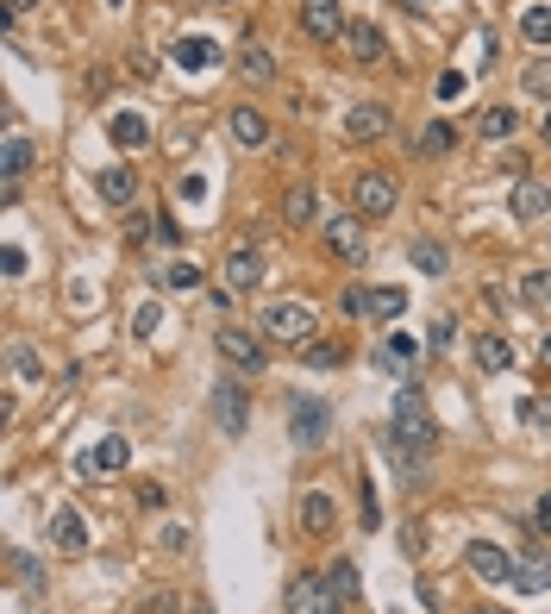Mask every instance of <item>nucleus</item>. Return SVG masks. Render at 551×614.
<instances>
[{
  "mask_svg": "<svg viewBox=\"0 0 551 614\" xmlns=\"http://www.w3.org/2000/svg\"><path fill=\"white\" fill-rule=\"evenodd\" d=\"M389 439H395V452H407V458H433V445H439V420L426 414L420 389H401V395H395Z\"/></svg>",
  "mask_w": 551,
  "mask_h": 614,
  "instance_id": "obj_1",
  "label": "nucleus"
},
{
  "mask_svg": "<svg viewBox=\"0 0 551 614\" xmlns=\"http://www.w3.org/2000/svg\"><path fill=\"white\" fill-rule=\"evenodd\" d=\"M351 207H357V220H389L395 207H401V188H395V176L364 170V176L351 182Z\"/></svg>",
  "mask_w": 551,
  "mask_h": 614,
  "instance_id": "obj_2",
  "label": "nucleus"
},
{
  "mask_svg": "<svg viewBox=\"0 0 551 614\" xmlns=\"http://www.w3.org/2000/svg\"><path fill=\"white\" fill-rule=\"evenodd\" d=\"M263 333H270V339H289V345H314V307H307V301L263 307Z\"/></svg>",
  "mask_w": 551,
  "mask_h": 614,
  "instance_id": "obj_3",
  "label": "nucleus"
},
{
  "mask_svg": "<svg viewBox=\"0 0 551 614\" xmlns=\"http://www.w3.org/2000/svg\"><path fill=\"white\" fill-rule=\"evenodd\" d=\"M345 7L339 0H301V32L314 38V44H345Z\"/></svg>",
  "mask_w": 551,
  "mask_h": 614,
  "instance_id": "obj_4",
  "label": "nucleus"
},
{
  "mask_svg": "<svg viewBox=\"0 0 551 614\" xmlns=\"http://www.w3.org/2000/svg\"><path fill=\"white\" fill-rule=\"evenodd\" d=\"M213 345H220V358H226L232 370H245V376H257L263 364H270V358H263V339L245 333V326H220V333H213Z\"/></svg>",
  "mask_w": 551,
  "mask_h": 614,
  "instance_id": "obj_5",
  "label": "nucleus"
},
{
  "mask_svg": "<svg viewBox=\"0 0 551 614\" xmlns=\"http://www.w3.org/2000/svg\"><path fill=\"white\" fill-rule=\"evenodd\" d=\"M345 57L357 69H376V63H389V38H382L370 19H351V26H345Z\"/></svg>",
  "mask_w": 551,
  "mask_h": 614,
  "instance_id": "obj_6",
  "label": "nucleus"
},
{
  "mask_svg": "<svg viewBox=\"0 0 551 614\" xmlns=\"http://www.w3.org/2000/svg\"><path fill=\"white\" fill-rule=\"evenodd\" d=\"M464 564H470V577H483V583H514V571H520V558L489 546V539H476V546L464 552Z\"/></svg>",
  "mask_w": 551,
  "mask_h": 614,
  "instance_id": "obj_7",
  "label": "nucleus"
},
{
  "mask_svg": "<svg viewBox=\"0 0 551 614\" xmlns=\"http://www.w3.org/2000/svg\"><path fill=\"white\" fill-rule=\"evenodd\" d=\"M326 427H332V408H326L320 395H301L295 414H289V439H295V445H320Z\"/></svg>",
  "mask_w": 551,
  "mask_h": 614,
  "instance_id": "obj_8",
  "label": "nucleus"
},
{
  "mask_svg": "<svg viewBox=\"0 0 551 614\" xmlns=\"http://www.w3.org/2000/svg\"><path fill=\"white\" fill-rule=\"evenodd\" d=\"M345 602L332 596V583L326 577H295L289 583V614H339Z\"/></svg>",
  "mask_w": 551,
  "mask_h": 614,
  "instance_id": "obj_9",
  "label": "nucleus"
},
{
  "mask_svg": "<svg viewBox=\"0 0 551 614\" xmlns=\"http://www.w3.org/2000/svg\"><path fill=\"white\" fill-rule=\"evenodd\" d=\"M301 533L307 539H332V533H339V502H332L326 489H307L301 495Z\"/></svg>",
  "mask_w": 551,
  "mask_h": 614,
  "instance_id": "obj_10",
  "label": "nucleus"
},
{
  "mask_svg": "<svg viewBox=\"0 0 551 614\" xmlns=\"http://www.w3.org/2000/svg\"><path fill=\"white\" fill-rule=\"evenodd\" d=\"M213 420H220V433H245L251 427V395L245 389H238V383H220V389H213Z\"/></svg>",
  "mask_w": 551,
  "mask_h": 614,
  "instance_id": "obj_11",
  "label": "nucleus"
},
{
  "mask_svg": "<svg viewBox=\"0 0 551 614\" xmlns=\"http://www.w3.org/2000/svg\"><path fill=\"white\" fill-rule=\"evenodd\" d=\"M389 126H395V113L382 107V101H357L345 113V138H351V145H370V138H382Z\"/></svg>",
  "mask_w": 551,
  "mask_h": 614,
  "instance_id": "obj_12",
  "label": "nucleus"
},
{
  "mask_svg": "<svg viewBox=\"0 0 551 614\" xmlns=\"http://www.w3.org/2000/svg\"><path fill=\"white\" fill-rule=\"evenodd\" d=\"M326 245H332V257H345V264H364L370 257V239H364V220H326Z\"/></svg>",
  "mask_w": 551,
  "mask_h": 614,
  "instance_id": "obj_13",
  "label": "nucleus"
},
{
  "mask_svg": "<svg viewBox=\"0 0 551 614\" xmlns=\"http://www.w3.org/2000/svg\"><path fill=\"white\" fill-rule=\"evenodd\" d=\"M94 195H101L107 207H132V201H138V170L113 163V170H101V176H94Z\"/></svg>",
  "mask_w": 551,
  "mask_h": 614,
  "instance_id": "obj_14",
  "label": "nucleus"
},
{
  "mask_svg": "<svg viewBox=\"0 0 551 614\" xmlns=\"http://www.w3.org/2000/svg\"><path fill=\"white\" fill-rule=\"evenodd\" d=\"M263 282V257L251 251V245H238V251H226V289L232 295H251Z\"/></svg>",
  "mask_w": 551,
  "mask_h": 614,
  "instance_id": "obj_15",
  "label": "nucleus"
},
{
  "mask_svg": "<svg viewBox=\"0 0 551 614\" xmlns=\"http://www.w3.org/2000/svg\"><path fill=\"white\" fill-rule=\"evenodd\" d=\"M508 207H514V220H520V226H533V220L551 214V188L533 182V176H520V188H514V201H508Z\"/></svg>",
  "mask_w": 551,
  "mask_h": 614,
  "instance_id": "obj_16",
  "label": "nucleus"
},
{
  "mask_svg": "<svg viewBox=\"0 0 551 614\" xmlns=\"http://www.w3.org/2000/svg\"><path fill=\"white\" fill-rule=\"evenodd\" d=\"M51 546L69 552V558L88 552V527H82V514H76V508H57V514H51Z\"/></svg>",
  "mask_w": 551,
  "mask_h": 614,
  "instance_id": "obj_17",
  "label": "nucleus"
},
{
  "mask_svg": "<svg viewBox=\"0 0 551 614\" xmlns=\"http://www.w3.org/2000/svg\"><path fill=\"white\" fill-rule=\"evenodd\" d=\"M414 351H420V345L407 339V333H389V339L376 345V370H382V376H407V370H414Z\"/></svg>",
  "mask_w": 551,
  "mask_h": 614,
  "instance_id": "obj_18",
  "label": "nucleus"
},
{
  "mask_svg": "<svg viewBox=\"0 0 551 614\" xmlns=\"http://www.w3.org/2000/svg\"><path fill=\"white\" fill-rule=\"evenodd\" d=\"M226 132H232V145H270V120H263L257 107H232Z\"/></svg>",
  "mask_w": 551,
  "mask_h": 614,
  "instance_id": "obj_19",
  "label": "nucleus"
},
{
  "mask_svg": "<svg viewBox=\"0 0 551 614\" xmlns=\"http://www.w3.org/2000/svg\"><path fill=\"white\" fill-rule=\"evenodd\" d=\"M107 138H113V145H119V151H138V145H145V138H151V126H145V113H132V107H119V113H113V120H107Z\"/></svg>",
  "mask_w": 551,
  "mask_h": 614,
  "instance_id": "obj_20",
  "label": "nucleus"
},
{
  "mask_svg": "<svg viewBox=\"0 0 551 614\" xmlns=\"http://www.w3.org/2000/svg\"><path fill=\"white\" fill-rule=\"evenodd\" d=\"M26 170H32V138L19 132V126H7V145H0V176L19 182Z\"/></svg>",
  "mask_w": 551,
  "mask_h": 614,
  "instance_id": "obj_21",
  "label": "nucleus"
},
{
  "mask_svg": "<svg viewBox=\"0 0 551 614\" xmlns=\"http://www.w3.org/2000/svg\"><path fill=\"white\" fill-rule=\"evenodd\" d=\"M126 458H132V452H126V439H119V433H107V439H101V445H94V452L82 458V470H101V477H113V470H126Z\"/></svg>",
  "mask_w": 551,
  "mask_h": 614,
  "instance_id": "obj_22",
  "label": "nucleus"
},
{
  "mask_svg": "<svg viewBox=\"0 0 551 614\" xmlns=\"http://www.w3.org/2000/svg\"><path fill=\"white\" fill-rule=\"evenodd\" d=\"M514 583L526 589V596H545V589H551V558H545V552H526L520 571H514Z\"/></svg>",
  "mask_w": 551,
  "mask_h": 614,
  "instance_id": "obj_23",
  "label": "nucleus"
},
{
  "mask_svg": "<svg viewBox=\"0 0 551 614\" xmlns=\"http://www.w3.org/2000/svg\"><path fill=\"white\" fill-rule=\"evenodd\" d=\"M238 76H245V82H276V57L270 51H263V44H245V51H238Z\"/></svg>",
  "mask_w": 551,
  "mask_h": 614,
  "instance_id": "obj_24",
  "label": "nucleus"
},
{
  "mask_svg": "<svg viewBox=\"0 0 551 614\" xmlns=\"http://www.w3.org/2000/svg\"><path fill=\"white\" fill-rule=\"evenodd\" d=\"M157 276H163V289H195V295L207 289V270H201V264H188V257H170V264H163Z\"/></svg>",
  "mask_w": 551,
  "mask_h": 614,
  "instance_id": "obj_25",
  "label": "nucleus"
},
{
  "mask_svg": "<svg viewBox=\"0 0 551 614\" xmlns=\"http://www.w3.org/2000/svg\"><path fill=\"white\" fill-rule=\"evenodd\" d=\"M176 63L188 69V76H195V69H213V63H220V44H213V38H182L176 44Z\"/></svg>",
  "mask_w": 551,
  "mask_h": 614,
  "instance_id": "obj_26",
  "label": "nucleus"
},
{
  "mask_svg": "<svg viewBox=\"0 0 551 614\" xmlns=\"http://www.w3.org/2000/svg\"><path fill=\"white\" fill-rule=\"evenodd\" d=\"M476 132H483V138H514L520 132V113L514 107H483V113H476Z\"/></svg>",
  "mask_w": 551,
  "mask_h": 614,
  "instance_id": "obj_27",
  "label": "nucleus"
},
{
  "mask_svg": "<svg viewBox=\"0 0 551 614\" xmlns=\"http://www.w3.org/2000/svg\"><path fill=\"white\" fill-rule=\"evenodd\" d=\"M326 583H332V596H339V602H357V589H364V577H357V564H351V558H332Z\"/></svg>",
  "mask_w": 551,
  "mask_h": 614,
  "instance_id": "obj_28",
  "label": "nucleus"
},
{
  "mask_svg": "<svg viewBox=\"0 0 551 614\" xmlns=\"http://www.w3.org/2000/svg\"><path fill=\"white\" fill-rule=\"evenodd\" d=\"M445 151H458V126L451 120H433L420 132V157H445Z\"/></svg>",
  "mask_w": 551,
  "mask_h": 614,
  "instance_id": "obj_29",
  "label": "nucleus"
},
{
  "mask_svg": "<svg viewBox=\"0 0 551 614\" xmlns=\"http://www.w3.org/2000/svg\"><path fill=\"white\" fill-rule=\"evenodd\" d=\"M476 364H483V370H514V345L501 339V333L476 339Z\"/></svg>",
  "mask_w": 551,
  "mask_h": 614,
  "instance_id": "obj_30",
  "label": "nucleus"
},
{
  "mask_svg": "<svg viewBox=\"0 0 551 614\" xmlns=\"http://www.w3.org/2000/svg\"><path fill=\"white\" fill-rule=\"evenodd\" d=\"M282 220H289V226H307V220H314V188H289V195H282Z\"/></svg>",
  "mask_w": 551,
  "mask_h": 614,
  "instance_id": "obj_31",
  "label": "nucleus"
},
{
  "mask_svg": "<svg viewBox=\"0 0 551 614\" xmlns=\"http://www.w3.org/2000/svg\"><path fill=\"white\" fill-rule=\"evenodd\" d=\"M414 270H420V276H445V270H451V251L433 245V239H420V245H414Z\"/></svg>",
  "mask_w": 551,
  "mask_h": 614,
  "instance_id": "obj_32",
  "label": "nucleus"
},
{
  "mask_svg": "<svg viewBox=\"0 0 551 614\" xmlns=\"http://www.w3.org/2000/svg\"><path fill=\"white\" fill-rule=\"evenodd\" d=\"M407 314V289H370V320H401Z\"/></svg>",
  "mask_w": 551,
  "mask_h": 614,
  "instance_id": "obj_33",
  "label": "nucleus"
},
{
  "mask_svg": "<svg viewBox=\"0 0 551 614\" xmlns=\"http://www.w3.org/2000/svg\"><path fill=\"white\" fill-rule=\"evenodd\" d=\"M520 88L539 94V101H551V57H533V63H526V69H520Z\"/></svg>",
  "mask_w": 551,
  "mask_h": 614,
  "instance_id": "obj_34",
  "label": "nucleus"
},
{
  "mask_svg": "<svg viewBox=\"0 0 551 614\" xmlns=\"http://www.w3.org/2000/svg\"><path fill=\"white\" fill-rule=\"evenodd\" d=\"M520 301L526 307H551V270H526L520 276Z\"/></svg>",
  "mask_w": 551,
  "mask_h": 614,
  "instance_id": "obj_35",
  "label": "nucleus"
},
{
  "mask_svg": "<svg viewBox=\"0 0 551 614\" xmlns=\"http://www.w3.org/2000/svg\"><path fill=\"white\" fill-rule=\"evenodd\" d=\"M13 376H19V383H44V358L32 345H13Z\"/></svg>",
  "mask_w": 551,
  "mask_h": 614,
  "instance_id": "obj_36",
  "label": "nucleus"
},
{
  "mask_svg": "<svg viewBox=\"0 0 551 614\" xmlns=\"http://www.w3.org/2000/svg\"><path fill=\"white\" fill-rule=\"evenodd\" d=\"M138 614H182V596L176 589H145V596H138Z\"/></svg>",
  "mask_w": 551,
  "mask_h": 614,
  "instance_id": "obj_37",
  "label": "nucleus"
},
{
  "mask_svg": "<svg viewBox=\"0 0 551 614\" xmlns=\"http://www.w3.org/2000/svg\"><path fill=\"white\" fill-rule=\"evenodd\" d=\"M520 32L533 38V44H551V7H526L520 13Z\"/></svg>",
  "mask_w": 551,
  "mask_h": 614,
  "instance_id": "obj_38",
  "label": "nucleus"
},
{
  "mask_svg": "<svg viewBox=\"0 0 551 614\" xmlns=\"http://www.w3.org/2000/svg\"><path fill=\"white\" fill-rule=\"evenodd\" d=\"M301 364H314V370H339V364H345V351H339V345H326V339H314Z\"/></svg>",
  "mask_w": 551,
  "mask_h": 614,
  "instance_id": "obj_39",
  "label": "nucleus"
},
{
  "mask_svg": "<svg viewBox=\"0 0 551 614\" xmlns=\"http://www.w3.org/2000/svg\"><path fill=\"white\" fill-rule=\"evenodd\" d=\"M339 314H345V320H370V289H364V282L339 295Z\"/></svg>",
  "mask_w": 551,
  "mask_h": 614,
  "instance_id": "obj_40",
  "label": "nucleus"
},
{
  "mask_svg": "<svg viewBox=\"0 0 551 614\" xmlns=\"http://www.w3.org/2000/svg\"><path fill=\"white\" fill-rule=\"evenodd\" d=\"M157 320H163V307H157V301L132 307V339H151V333H157Z\"/></svg>",
  "mask_w": 551,
  "mask_h": 614,
  "instance_id": "obj_41",
  "label": "nucleus"
},
{
  "mask_svg": "<svg viewBox=\"0 0 551 614\" xmlns=\"http://www.w3.org/2000/svg\"><path fill=\"white\" fill-rule=\"evenodd\" d=\"M357 502H364V508H357V521H364V527L376 533V527H382V508H376V489H370V477L357 483Z\"/></svg>",
  "mask_w": 551,
  "mask_h": 614,
  "instance_id": "obj_42",
  "label": "nucleus"
},
{
  "mask_svg": "<svg viewBox=\"0 0 551 614\" xmlns=\"http://www.w3.org/2000/svg\"><path fill=\"white\" fill-rule=\"evenodd\" d=\"M13 577L26 583V589H44V571H38V558H32V552H13Z\"/></svg>",
  "mask_w": 551,
  "mask_h": 614,
  "instance_id": "obj_43",
  "label": "nucleus"
},
{
  "mask_svg": "<svg viewBox=\"0 0 551 614\" xmlns=\"http://www.w3.org/2000/svg\"><path fill=\"white\" fill-rule=\"evenodd\" d=\"M520 420H526L533 433H539V427L551 433V401H533V395H526V401H520Z\"/></svg>",
  "mask_w": 551,
  "mask_h": 614,
  "instance_id": "obj_44",
  "label": "nucleus"
},
{
  "mask_svg": "<svg viewBox=\"0 0 551 614\" xmlns=\"http://www.w3.org/2000/svg\"><path fill=\"white\" fill-rule=\"evenodd\" d=\"M395 539H401V552H407V558H420V552H426V527H420V521H401Z\"/></svg>",
  "mask_w": 551,
  "mask_h": 614,
  "instance_id": "obj_45",
  "label": "nucleus"
},
{
  "mask_svg": "<svg viewBox=\"0 0 551 614\" xmlns=\"http://www.w3.org/2000/svg\"><path fill=\"white\" fill-rule=\"evenodd\" d=\"M433 94H439V101H458V94H464V76H458V69H445V76L433 82Z\"/></svg>",
  "mask_w": 551,
  "mask_h": 614,
  "instance_id": "obj_46",
  "label": "nucleus"
},
{
  "mask_svg": "<svg viewBox=\"0 0 551 614\" xmlns=\"http://www.w3.org/2000/svg\"><path fill=\"white\" fill-rule=\"evenodd\" d=\"M176 195H182V201H201V195H207V182H201V176H182V182H176Z\"/></svg>",
  "mask_w": 551,
  "mask_h": 614,
  "instance_id": "obj_47",
  "label": "nucleus"
},
{
  "mask_svg": "<svg viewBox=\"0 0 551 614\" xmlns=\"http://www.w3.org/2000/svg\"><path fill=\"white\" fill-rule=\"evenodd\" d=\"M138 508H163V483H138Z\"/></svg>",
  "mask_w": 551,
  "mask_h": 614,
  "instance_id": "obj_48",
  "label": "nucleus"
},
{
  "mask_svg": "<svg viewBox=\"0 0 551 614\" xmlns=\"http://www.w3.org/2000/svg\"><path fill=\"white\" fill-rule=\"evenodd\" d=\"M163 552H188V527H163Z\"/></svg>",
  "mask_w": 551,
  "mask_h": 614,
  "instance_id": "obj_49",
  "label": "nucleus"
},
{
  "mask_svg": "<svg viewBox=\"0 0 551 614\" xmlns=\"http://www.w3.org/2000/svg\"><path fill=\"white\" fill-rule=\"evenodd\" d=\"M533 527L551 539V495H539V508H533Z\"/></svg>",
  "mask_w": 551,
  "mask_h": 614,
  "instance_id": "obj_50",
  "label": "nucleus"
},
{
  "mask_svg": "<svg viewBox=\"0 0 551 614\" xmlns=\"http://www.w3.org/2000/svg\"><path fill=\"white\" fill-rule=\"evenodd\" d=\"M0 270H7V276H26V251L7 245V264H0Z\"/></svg>",
  "mask_w": 551,
  "mask_h": 614,
  "instance_id": "obj_51",
  "label": "nucleus"
},
{
  "mask_svg": "<svg viewBox=\"0 0 551 614\" xmlns=\"http://www.w3.org/2000/svg\"><path fill=\"white\" fill-rule=\"evenodd\" d=\"M32 7H38V0H7V13H13V19H19V13H32Z\"/></svg>",
  "mask_w": 551,
  "mask_h": 614,
  "instance_id": "obj_52",
  "label": "nucleus"
},
{
  "mask_svg": "<svg viewBox=\"0 0 551 614\" xmlns=\"http://www.w3.org/2000/svg\"><path fill=\"white\" fill-rule=\"evenodd\" d=\"M539 364H545V370H551V333H545V339H539Z\"/></svg>",
  "mask_w": 551,
  "mask_h": 614,
  "instance_id": "obj_53",
  "label": "nucleus"
},
{
  "mask_svg": "<svg viewBox=\"0 0 551 614\" xmlns=\"http://www.w3.org/2000/svg\"><path fill=\"white\" fill-rule=\"evenodd\" d=\"M539 138H545V145H551V113H545V120H539Z\"/></svg>",
  "mask_w": 551,
  "mask_h": 614,
  "instance_id": "obj_54",
  "label": "nucleus"
},
{
  "mask_svg": "<svg viewBox=\"0 0 551 614\" xmlns=\"http://www.w3.org/2000/svg\"><path fill=\"white\" fill-rule=\"evenodd\" d=\"M401 7H407V13H426V0H401Z\"/></svg>",
  "mask_w": 551,
  "mask_h": 614,
  "instance_id": "obj_55",
  "label": "nucleus"
},
{
  "mask_svg": "<svg viewBox=\"0 0 551 614\" xmlns=\"http://www.w3.org/2000/svg\"><path fill=\"white\" fill-rule=\"evenodd\" d=\"M470 614H508V608H495V602H489V608H470Z\"/></svg>",
  "mask_w": 551,
  "mask_h": 614,
  "instance_id": "obj_56",
  "label": "nucleus"
},
{
  "mask_svg": "<svg viewBox=\"0 0 551 614\" xmlns=\"http://www.w3.org/2000/svg\"><path fill=\"white\" fill-rule=\"evenodd\" d=\"M220 7H232V0H220Z\"/></svg>",
  "mask_w": 551,
  "mask_h": 614,
  "instance_id": "obj_57",
  "label": "nucleus"
},
{
  "mask_svg": "<svg viewBox=\"0 0 551 614\" xmlns=\"http://www.w3.org/2000/svg\"><path fill=\"white\" fill-rule=\"evenodd\" d=\"M113 7H119V0H113Z\"/></svg>",
  "mask_w": 551,
  "mask_h": 614,
  "instance_id": "obj_58",
  "label": "nucleus"
}]
</instances>
